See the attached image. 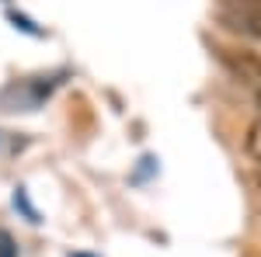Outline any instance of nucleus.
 <instances>
[{"mask_svg": "<svg viewBox=\"0 0 261 257\" xmlns=\"http://www.w3.org/2000/svg\"><path fill=\"white\" fill-rule=\"evenodd\" d=\"M220 18L226 28L261 39V0H220Z\"/></svg>", "mask_w": 261, "mask_h": 257, "instance_id": "obj_1", "label": "nucleus"}, {"mask_svg": "<svg viewBox=\"0 0 261 257\" xmlns=\"http://www.w3.org/2000/svg\"><path fill=\"white\" fill-rule=\"evenodd\" d=\"M241 83L251 91V98L258 101V108H261V60L241 63Z\"/></svg>", "mask_w": 261, "mask_h": 257, "instance_id": "obj_2", "label": "nucleus"}, {"mask_svg": "<svg viewBox=\"0 0 261 257\" xmlns=\"http://www.w3.org/2000/svg\"><path fill=\"white\" fill-rule=\"evenodd\" d=\"M247 157L251 160H258V167H261V115L254 122H251V129H247Z\"/></svg>", "mask_w": 261, "mask_h": 257, "instance_id": "obj_3", "label": "nucleus"}, {"mask_svg": "<svg viewBox=\"0 0 261 257\" xmlns=\"http://www.w3.org/2000/svg\"><path fill=\"white\" fill-rule=\"evenodd\" d=\"M0 257H18V243L7 230H0Z\"/></svg>", "mask_w": 261, "mask_h": 257, "instance_id": "obj_4", "label": "nucleus"}, {"mask_svg": "<svg viewBox=\"0 0 261 257\" xmlns=\"http://www.w3.org/2000/svg\"><path fill=\"white\" fill-rule=\"evenodd\" d=\"M258 184H261V167H258Z\"/></svg>", "mask_w": 261, "mask_h": 257, "instance_id": "obj_5", "label": "nucleus"}]
</instances>
